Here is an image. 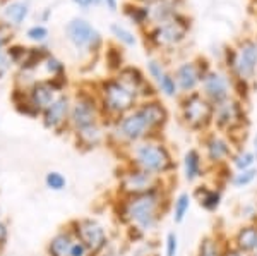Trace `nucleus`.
Instances as JSON below:
<instances>
[{"label":"nucleus","instance_id":"obj_1","mask_svg":"<svg viewBox=\"0 0 257 256\" xmlns=\"http://www.w3.org/2000/svg\"><path fill=\"white\" fill-rule=\"evenodd\" d=\"M172 208L170 189L148 193V195L120 198L113 201V213L120 225L134 227L144 236L155 232Z\"/></svg>","mask_w":257,"mask_h":256},{"label":"nucleus","instance_id":"obj_2","mask_svg":"<svg viewBox=\"0 0 257 256\" xmlns=\"http://www.w3.org/2000/svg\"><path fill=\"white\" fill-rule=\"evenodd\" d=\"M123 163L138 167L158 177H173L177 172V160L170 144L161 138H148L127 148L122 155Z\"/></svg>","mask_w":257,"mask_h":256},{"label":"nucleus","instance_id":"obj_3","mask_svg":"<svg viewBox=\"0 0 257 256\" xmlns=\"http://www.w3.org/2000/svg\"><path fill=\"white\" fill-rule=\"evenodd\" d=\"M94 86H96L99 109H101V119L106 127L138 107V95L115 76L103 77L94 82Z\"/></svg>","mask_w":257,"mask_h":256},{"label":"nucleus","instance_id":"obj_4","mask_svg":"<svg viewBox=\"0 0 257 256\" xmlns=\"http://www.w3.org/2000/svg\"><path fill=\"white\" fill-rule=\"evenodd\" d=\"M192 28V19L185 12H180L172 21L160 24H151L143 33L146 48L151 52L170 53L180 48L187 41V36Z\"/></svg>","mask_w":257,"mask_h":256},{"label":"nucleus","instance_id":"obj_5","mask_svg":"<svg viewBox=\"0 0 257 256\" xmlns=\"http://www.w3.org/2000/svg\"><path fill=\"white\" fill-rule=\"evenodd\" d=\"M248 126H250V121H248L245 103L240 102L238 98L231 97L214 107L213 129L228 136L237 148H243Z\"/></svg>","mask_w":257,"mask_h":256},{"label":"nucleus","instance_id":"obj_6","mask_svg":"<svg viewBox=\"0 0 257 256\" xmlns=\"http://www.w3.org/2000/svg\"><path fill=\"white\" fill-rule=\"evenodd\" d=\"M168 179H173V177H158L146 170H141L138 167L122 163V168L117 174L115 195L120 198H128L161 191V189H170Z\"/></svg>","mask_w":257,"mask_h":256},{"label":"nucleus","instance_id":"obj_7","mask_svg":"<svg viewBox=\"0 0 257 256\" xmlns=\"http://www.w3.org/2000/svg\"><path fill=\"white\" fill-rule=\"evenodd\" d=\"M178 117L185 129L196 134H204L213 129L214 107L202 97L201 92L180 95L178 98Z\"/></svg>","mask_w":257,"mask_h":256},{"label":"nucleus","instance_id":"obj_8","mask_svg":"<svg viewBox=\"0 0 257 256\" xmlns=\"http://www.w3.org/2000/svg\"><path fill=\"white\" fill-rule=\"evenodd\" d=\"M64 35L79 55H88L93 57V59H98L105 50L106 41L103 38L101 31L93 23H89L84 18H79V16H76V18L69 19L65 23Z\"/></svg>","mask_w":257,"mask_h":256},{"label":"nucleus","instance_id":"obj_9","mask_svg":"<svg viewBox=\"0 0 257 256\" xmlns=\"http://www.w3.org/2000/svg\"><path fill=\"white\" fill-rule=\"evenodd\" d=\"M103 122L99 100L96 95V86L79 84L72 93V107H70L69 127L70 134L82 127L93 126V124Z\"/></svg>","mask_w":257,"mask_h":256},{"label":"nucleus","instance_id":"obj_10","mask_svg":"<svg viewBox=\"0 0 257 256\" xmlns=\"http://www.w3.org/2000/svg\"><path fill=\"white\" fill-rule=\"evenodd\" d=\"M72 229L76 239L88 247L89 256H99L110 247V236L108 230L99 220L93 217H82L74 218L67 224Z\"/></svg>","mask_w":257,"mask_h":256},{"label":"nucleus","instance_id":"obj_11","mask_svg":"<svg viewBox=\"0 0 257 256\" xmlns=\"http://www.w3.org/2000/svg\"><path fill=\"white\" fill-rule=\"evenodd\" d=\"M211 69H213V64L202 55L178 62L172 71L178 84V90H180V95L199 92L202 79H204L206 74H208Z\"/></svg>","mask_w":257,"mask_h":256},{"label":"nucleus","instance_id":"obj_12","mask_svg":"<svg viewBox=\"0 0 257 256\" xmlns=\"http://www.w3.org/2000/svg\"><path fill=\"white\" fill-rule=\"evenodd\" d=\"M235 64L230 71L233 79H242L254 84L257 77V35L242 36L233 43Z\"/></svg>","mask_w":257,"mask_h":256},{"label":"nucleus","instance_id":"obj_13","mask_svg":"<svg viewBox=\"0 0 257 256\" xmlns=\"http://www.w3.org/2000/svg\"><path fill=\"white\" fill-rule=\"evenodd\" d=\"M201 144H202L204 160L211 168H218V167H223V165H228L233 153L238 150V148L230 141L228 136L218 133V131H214V129H211L201 136Z\"/></svg>","mask_w":257,"mask_h":256},{"label":"nucleus","instance_id":"obj_14","mask_svg":"<svg viewBox=\"0 0 257 256\" xmlns=\"http://www.w3.org/2000/svg\"><path fill=\"white\" fill-rule=\"evenodd\" d=\"M199 92L211 105L216 107L233 97V77L223 67H213L202 79Z\"/></svg>","mask_w":257,"mask_h":256},{"label":"nucleus","instance_id":"obj_15","mask_svg":"<svg viewBox=\"0 0 257 256\" xmlns=\"http://www.w3.org/2000/svg\"><path fill=\"white\" fill-rule=\"evenodd\" d=\"M70 107H72V93L65 92L60 93L59 97L53 100L48 109L41 112L40 121L43 124L45 129L52 131L55 134H70L69 119H70Z\"/></svg>","mask_w":257,"mask_h":256},{"label":"nucleus","instance_id":"obj_16","mask_svg":"<svg viewBox=\"0 0 257 256\" xmlns=\"http://www.w3.org/2000/svg\"><path fill=\"white\" fill-rule=\"evenodd\" d=\"M138 109L143 112V115L146 117V121L151 127L153 134L156 138L163 136V131L167 129L168 122H170V110L161 98H153V100H144L138 103Z\"/></svg>","mask_w":257,"mask_h":256},{"label":"nucleus","instance_id":"obj_17","mask_svg":"<svg viewBox=\"0 0 257 256\" xmlns=\"http://www.w3.org/2000/svg\"><path fill=\"white\" fill-rule=\"evenodd\" d=\"M70 136H72L74 144H76L77 150L84 151V153L96 150L99 146H106V126L103 122L77 129Z\"/></svg>","mask_w":257,"mask_h":256},{"label":"nucleus","instance_id":"obj_18","mask_svg":"<svg viewBox=\"0 0 257 256\" xmlns=\"http://www.w3.org/2000/svg\"><path fill=\"white\" fill-rule=\"evenodd\" d=\"M206 160L199 148H189L182 156V174L187 184H196L206 176Z\"/></svg>","mask_w":257,"mask_h":256},{"label":"nucleus","instance_id":"obj_19","mask_svg":"<svg viewBox=\"0 0 257 256\" xmlns=\"http://www.w3.org/2000/svg\"><path fill=\"white\" fill-rule=\"evenodd\" d=\"M192 200H196L204 212L216 213L223 205V189L221 186L199 184L192 191Z\"/></svg>","mask_w":257,"mask_h":256},{"label":"nucleus","instance_id":"obj_20","mask_svg":"<svg viewBox=\"0 0 257 256\" xmlns=\"http://www.w3.org/2000/svg\"><path fill=\"white\" fill-rule=\"evenodd\" d=\"M231 246L247 256L254 254L257 249V222H247L240 225L235 236L231 237Z\"/></svg>","mask_w":257,"mask_h":256},{"label":"nucleus","instance_id":"obj_21","mask_svg":"<svg viewBox=\"0 0 257 256\" xmlns=\"http://www.w3.org/2000/svg\"><path fill=\"white\" fill-rule=\"evenodd\" d=\"M28 93H30V100L33 102V105L40 110V114L43 112L45 109H48L53 103V100L59 97V93L50 84V81L47 77H41V79L36 81L35 84L28 90Z\"/></svg>","mask_w":257,"mask_h":256},{"label":"nucleus","instance_id":"obj_22","mask_svg":"<svg viewBox=\"0 0 257 256\" xmlns=\"http://www.w3.org/2000/svg\"><path fill=\"white\" fill-rule=\"evenodd\" d=\"M31 6L28 0H11V2L4 4L2 9V19L7 24H11L14 30L23 26V23L30 18Z\"/></svg>","mask_w":257,"mask_h":256},{"label":"nucleus","instance_id":"obj_23","mask_svg":"<svg viewBox=\"0 0 257 256\" xmlns=\"http://www.w3.org/2000/svg\"><path fill=\"white\" fill-rule=\"evenodd\" d=\"M76 236H74L72 229L69 225L62 227L60 230H57L52 236V239L47 244V254L48 256H69L70 247H72Z\"/></svg>","mask_w":257,"mask_h":256},{"label":"nucleus","instance_id":"obj_24","mask_svg":"<svg viewBox=\"0 0 257 256\" xmlns=\"http://www.w3.org/2000/svg\"><path fill=\"white\" fill-rule=\"evenodd\" d=\"M122 12L128 19V23H131L132 26L139 28L141 31H144L146 28L151 26V14H149V6H146V4L127 0L122 6Z\"/></svg>","mask_w":257,"mask_h":256},{"label":"nucleus","instance_id":"obj_25","mask_svg":"<svg viewBox=\"0 0 257 256\" xmlns=\"http://www.w3.org/2000/svg\"><path fill=\"white\" fill-rule=\"evenodd\" d=\"M115 77H117L120 82H123L127 88H131L136 95H139L141 90L144 88V84L149 81L146 72H144L141 67H138V65H132V64L123 65V67L120 69V72L115 74Z\"/></svg>","mask_w":257,"mask_h":256},{"label":"nucleus","instance_id":"obj_26","mask_svg":"<svg viewBox=\"0 0 257 256\" xmlns=\"http://www.w3.org/2000/svg\"><path fill=\"white\" fill-rule=\"evenodd\" d=\"M11 103L14 107V110L23 117L28 119H40L41 114L40 110L33 105V102L30 100V93L26 90H19L12 86V92H11Z\"/></svg>","mask_w":257,"mask_h":256},{"label":"nucleus","instance_id":"obj_27","mask_svg":"<svg viewBox=\"0 0 257 256\" xmlns=\"http://www.w3.org/2000/svg\"><path fill=\"white\" fill-rule=\"evenodd\" d=\"M50 55H52V50H50L48 45H33V47H28L26 57H24V60L18 65V69H21V71L36 72Z\"/></svg>","mask_w":257,"mask_h":256},{"label":"nucleus","instance_id":"obj_28","mask_svg":"<svg viewBox=\"0 0 257 256\" xmlns=\"http://www.w3.org/2000/svg\"><path fill=\"white\" fill-rule=\"evenodd\" d=\"M101 55H103V62H105V69L110 72V76H115L117 72H120V69L127 64L125 52L115 41L105 45V50H103Z\"/></svg>","mask_w":257,"mask_h":256},{"label":"nucleus","instance_id":"obj_29","mask_svg":"<svg viewBox=\"0 0 257 256\" xmlns=\"http://www.w3.org/2000/svg\"><path fill=\"white\" fill-rule=\"evenodd\" d=\"M190 206H192V193L189 191H180L178 195L172 200V220L173 224L180 225L185 222L187 218L189 212H190Z\"/></svg>","mask_w":257,"mask_h":256},{"label":"nucleus","instance_id":"obj_30","mask_svg":"<svg viewBox=\"0 0 257 256\" xmlns=\"http://www.w3.org/2000/svg\"><path fill=\"white\" fill-rule=\"evenodd\" d=\"M226 244L221 242V237L214 236V234H208L199 241L196 256H223Z\"/></svg>","mask_w":257,"mask_h":256},{"label":"nucleus","instance_id":"obj_31","mask_svg":"<svg viewBox=\"0 0 257 256\" xmlns=\"http://www.w3.org/2000/svg\"><path fill=\"white\" fill-rule=\"evenodd\" d=\"M156 90L160 93V98H168V100H178L180 98V90H178V84L175 81V76H173V71L168 69L163 76L160 77L158 82H156Z\"/></svg>","mask_w":257,"mask_h":256},{"label":"nucleus","instance_id":"obj_32","mask_svg":"<svg viewBox=\"0 0 257 256\" xmlns=\"http://www.w3.org/2000/svg\"><path fill=\"white\" fill-rule=\"evenodd\" d=\"M110 35L113 36L115 43L120 45L122 48H132L138 45V36H136V33L120 23L110 24Z\"/></svg>","mask_w":257,"mask_h":256},{"label":"nucleus","instance_id":"obj_33","mask_svg":"<svg viewBox=\"0 0 257 256\" xmlns=\"http://www.w3.org/2000/svg\"><path fill=\"white\" fill-rule=\"evenodd\" d=\"M255 165H257L255 155L252 153V150H247V148H238L230 160V167L233 168V172L248 170V168H254Z\"/></svg>","mask_w":257,"mask_h":256},{"label":"nucleus","instance_id":"obj_34","mask_svg":"<svg viewBox=\"0 0 257 256\" xmlns=\"http://www.w3.org/2000/svg\"><path fill=\"white\" fill-rule=\"evenodd\" d=\"M168 71L167 67V60L163 59V57H158V55H151L148 57L146 60V76L149 77V81H153L156 84L158 79L161 76H163L165 72Z\"/></svg>","mask_w":257,"mask_h":256},{"label":"nucleus","instance_id":"obj_35","mask_svg":"<svg viewBox=\"0 0 257 256\" xmlns=\"http://www.w3.org/2000/svg\"><path fill=\"white\" fill-rule=\"evenodd\" d=\"M257 181V167L248 168V170H242V172H233L228 181V184L235 189H243L252 186Z\"/></svg>","mask_w":257,"mask_h":256},{"label":"nucleus","instance_id":"obj_36","mask_svg":"<svg viewBox=\"0 0 257 256\" xmlns=\"http://www.w3.org/2000/svg\"><path fill=\"white\" fill-rule=\"evenodd\" d=\"M26 38L33 45H47V41L50 38V30L47 28V24L36 23L26 30Z\"/></svg>","mask_w":257,"mask_h":256},{"label":"nucleus","instance_id":"obj_37","mask_svg":"<svg viewBox=\"0 0 257 256\" xmlns=\"http://www.w3.org/2000/svg\"><path fill=\"white\" fill-rule=\"evenodd\" d=\"M43 71L47 74L48 77H57V76H65L67 74V67H65V64L62 62L57 55H50L47 60L43 62Z\"/></svg>","mask_w":257,"mask_h":256},{"label":"nucleus","instance_id":"obj_38","mask_svg":"<svg viewBox=\"0 0 257 256\" xmlns=\"http://www.w3.org/2000/svg\"><path fill=\"white\" fill-rule=\"evenodd\" d=\"M38 79L40 77H36V72L21 71V69H18L14 74V77H12V86H14V88H19V90H26L28 92V90H30Z\"/></svg>","mask_w":257,"mask_h":256},{"label":"nucleus","instance_id":"obj_39","mask_svg":"<svg viewBox=\"0 0 257 256\" xmlns=\"http://www.w3.org/2000/svg\"><path fill=\"white\" fill-rule=\"evenodd\" d=\"M45 186H47L50 191L60 193L67 188V179H65V176L59 170H50L45 174Z\"/></svg>","mask_w":257,"mask_h":256},{"label":"nucleus","instance_id":"obj_40","mask_svg":"<svg viewBox=\"0 0 257 256\" xmlns=\"http://www.w3.org/2000/svg\"><path fill=\"white\" fill-rule=\"evenodd\" d=\"M28 53V47L23 43H11L9 47H7V57H9V60L12 62V65H18L21 64V62L24 60V57H26Z\"/></svg>","mask_w":257,"mask_h":256},{"label":"nucleus","instance_id":"obj_41","mask_svg":"<svg viewBox=\"0 0 257 256\" xmlns=\"http://www.w3.org/2000/svg\"><path fill=\"white\" fill-rule=\"evenodd\" d=\"M252 93V82L242 81V79H233V97L238 98L240 102L247 103Z\"/></svg>","mask_w":257,"mask_h":256},{"label":"nucleus","instance_id":"obj_42","mask_svg":"<svg viewBox=\"0 0 257 256\" xmlns=\"http://www.w3.org/2000/svg\"><path fill=\"white\" fill-rule=\"evenodd\" d=\"M180 251V239L175 230H168L165 236V256H178Z\"/></svg>","mask_w":257,"mask_h":256},{"label":"nucleus","instance_id":"obj_43","mask_svg":"<svg viewBox=\"0 0 257 256\" xmlns=\"http://www.w3.org/2000/svg\"><path fill=\"white\" fill-rule=\"evenodd\" d=\"M14 38H16V30L11 24H7L4 19H0V45L7 48L11 43H14Z\"/></svg>","mask_w":257,"mask_h":256},{"label":"nucleus","instance_id":"obj_44","mask_svg":"<svg viewBox=\"0 0 257 256\" xmlns=\"http://www.w3.org/2000/svg\"><path fill=\"white\" fill-rule=\"evenodd\" d=\"M12 67V62L7 57V48L0 45V71L2 72H9V69Z\"/></svg>","mask_w":257,"mask_h":256},{"label":"nucleus","instance_id":"obj_45","mask_svg":"<svg viewBox=\"0 0 257 256\" xmlns=\"http://www.w3.org/2000/svg\"><path fill=\"white\" fill-rule=\"evenodd\" d=\"M69 256H89V251H88V247H86L79 241V239H76L72 247H70V254Z\"/></svg>","mask_w":257,"mask_h":256},{"label":"nucleus","instance_id":"obj_46","mask_svg":"<svg viewBox=\"0 0 257 256\" xmlns=\"http://www.w3.org/2000/svg\"><path fill=\"white\" fill-rule=\"evenodd\" d=\"M7 241H9V227L0 218V251L7 246Z\"/></svg>","mask_w":257,"mask_h":256},{"label":"nucleus","instance_id":"obj_47","mask_svg":"<svg viewBox=\"0 0 257 256\" xmlns=\"http://www.w3.org/2000/svg\"><path fill=\"white\" fill-rule=\"evenodd\" d=\"M52 14H53V9H52V7H45V9H41V12H40L38 21H40L41 24L48 23V21L52 19Z\"/></svg>","mask_w":257,"mask_h":256},{"label":"nucleus","instance_id":"obj_48","mask_svg":"<svg viewBox=\"0 0 257 256\" xmlns=\"http://www.w3.org/2000/svg\"><path fill=\"white\" fill-rule=\"evenodd\" d=\"M223 256H247V254L240 253V251L237 249V247L231 246V242H228L226 247H225V253H223Z\"/></svg>","mask_w":257,"mask_h":256},{"label":"nucleus","instance_id":"obj_49","mask_svg":"<svg viewBox=\"0 0 257 256\" xmlns=\"http://www.w3.org/2000/svg\"><path fill=\"white\" fill-rule=\"evenodd\" d=\"M103 6H105L110 12H117L118 11V0H103Z\"/></svg>","mask_w":257,"mask_h":256},{"label":"nucleus","instance_id":"obj_50","mask_svg":"<svg viewBox=\"0 0 257 256\" xmlns=\"http://www.w3.org/2000/svg\"><path fill=\"white\" fill-rule=\"evenodd\" d=\"M70 2L74 4V6H77L79 9H82V11H88L89 9V0H70Z\"/></svg>","mask_w":257,"mask_h":256},{"label":"nucleus","instance_id":"obj_51","mask_svg":"<svg viewBox=\"0 0 257 256\" xmlns=\"http://www.w3.org/2000/svg\"><path fill=\"white\" fill-rule=\"evenodd\" d=\"M250 150H252V153H254L255 158H257V133L254 134V138H252V148H250Z\"/></svg>","mask_w":257,"mask_h":256},{"label":"nucleus","instance_id":"obj_52","mask_svg":"<svg viewBox=\"0 0 257 256\" xmlns=\"http://www.w3.org/2000/svg\"><path fill=\"white\" fill-rule=\"evenodd\" d=\"M99 256H118L117 253H115V251L113 249H111V246L108 247V249H106L105 251V253H101V254H99Z\"/></svg>","mask_w":257,"mask_h":256},{"label":"nucleus","instance_id":"obj_53","mask_svg":"<svg viewBox=\"0 0 257 256\" xmlns=\"http://www.w3.org/2000/svg\"><path fill=\"white\" fill-rule=\"evenodd\" d=\"M89 6L91 7H101L103 6V0H89Z\"/></svg>","mask_w":257,"mask_h":256},{"label":"nucleus","instance_id":"obj_54","mask_svg":"<svg viewBox=\"0 0 257 256\" xmlns=\"http://www.w3.org/2000/svg\"><path fill=\"white\" fill-rule=\"evenodd\" d=\"M132 2H139V4H146V6H149V4L156 2V0H132Z\"/></svg>","mask_w":257,"mask_h":256},{"label":"nucleus","instance_id":"obj_55","mask_svg":"<svg viewBox=\"0 0 257 256\" xmlns=\"http://www.w3.org/2000/svg\"><path fill=\"white\" fill-rule=\"evenodd\" d=\"M4 76H6V72H2V71H0V81L4 79Z\"/></svg>","mask_w":257,"mask_h":256},{"label":"nucleus","instance_id":"obj_56","mask_svg":"<svg viewBox=\"0 0 257 256\" xmlns=\"http://www.w3.org/2000/svg\"><path fill=\"white\" fill-rule=\"evenodd\" d=\"M252 256H257V249L254 251V254H252Z\"/></svg>","mask_w":257,"mask_h":256},{"label":"nucleus","instance_id":"obj_57","mask_svg":"<svg viewBox=\"0 0 257 256\" xmlns=\"http://www.w3.org/2000/svg\"><path fill=\"white\" fill-rule=\"evenodd\" d=\"M254 2H255V4H257V0H254Z\"/></svg>","mask_w":257,"mask_h":256},{"label":"nucleus","instance_id":"obj_58","mask_svg":"<svg viewBox=\"0 0 257 256\" xmlns=\"http://www.w3.org/2000/svg\"><path fill=\"white\" fill-rule=\"evenodd\" d=\"M0 253H2V251H0Z\"/></svg>","mask_w":257,"mask_h":256}]
</instances>
